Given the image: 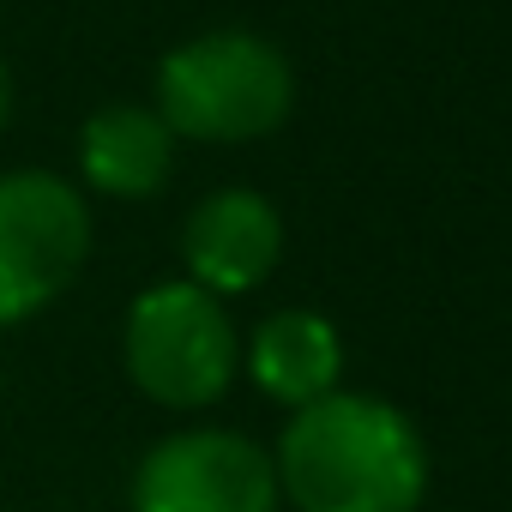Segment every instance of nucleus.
Returning a JSON list of instances; mask_svg holds the SVG:
<instances>
[{
    "instance_id": "7",
    "label": "nucleus",
    "mask_w": 512,
    "mask_h": 512,
    "mask_svg": "<svg viewBox=\"0 0 512 512\" xmlns=\"http://www.w3.org/2000/svg\"><path fill=\"white\" fill-rule=\"evenodd\" d=\"M175 133L151 103H103L85 115L73 145V181L97 199H157L175 175Z\"/></svg>"
},
{
    "instance_id": "6",
    "label": "nucleus",
    "mask_w": 512,
    "mask_h": 512,
    "mask_svg": "<svg viewBox=\"0 0 512 512\" xmlns=\"http://www.w3.org/2000/svg\"><path fill=\"white\" fill-rule=\"evenodd\" d=\"M181 278H193L211 296H247L260 290L284 260V217L253 187H217L181 217Z\"/></svg>"
},
{
    "instance_id": "8",
    "label": "nucleus",
    "mask_w": 512,
    "mask_h": 512,
    "mask_svg": "<svg viewBox=\"0 0 512 512\" xmlns=\"http://www.w3.org/2000/svg\"><path fill=\"white\" fill-rule=\"evenodd\" d=\"M241 374L260 386L272 404L302 410L326 392H338L344 380V338L326 314L314 308H278L241 344Z\"/></svg>"
},
{
    "instance_id": "3",
    "label": "nucleus",
    "mask_w": 512,
    "mask_h": 512,
    "mask_svg": "<svg viewBox=\"0 0 512 512\" xmlns=\"http://www.w3.org/2000/svg\"><path fill=\"white\" fill-rule=\"evenodd\" d=\"M121 368L145 404L193 416L235 386L241 332L223 296L199 290L193 278H163L145 284L121 314Z\"/></svg>"
},
{
    "instance_id": "2",
    "label": "nucleus",
    "mask_w": 512,
    "mask_h": 512,
    "mask_svg": "<svg viewBox=\"0 0 512 512\" xmlns=\"http://www.w3.org/2000/svg\"><path fill=\"white\" fill-rule=\"evenodd\" d=\"M151 109L175 139L193 145H253L272 139L296 109V67L260 31H199L157 61Z\"/></svg>"
},
{
    "instance_id": "5",
    "label": "nucleus",
    "mask_w": 512,
    "mask_h": 512,
    "mask_svg": "<svg viewBox=\"0 0 512 512\" xmlns=\"http://www.w3.org/2000/svg\"><path fill=\"white\" fill-rule=\"evenodd\" d=\"M127 512H284V494L260 440L193 422L139 452Z\"/></svg>"
},
{
    "instance_id": "9",
    "label": "nucleus",
    "mask_w": 512,
    "mask_h": 512,
    "mask_svg": "<svg viewBox=\"0 0 512 512\" xmlns=\"http://www.w3.org/2000/svg\"><path fill=\"white\" fill-rule=\"evenodd\" d=\"M13 115H19V73H13V61H7V49H0V139H7V127H13Z\"/></svg>"
},
{
    "instance_id": "1",
    "label": "nucleus",
    "mask_w": 512,
    "mask_h": 512,
    "mask_svg": "<svg viewBox=\"0 0 512 512\" xmlns=\"http://www.w3.org/2000/svg\"><path fill=\"white\" fill-rule=\"evenodd\" d=\"M272 470L296 512H416L428 494V446L416 422L398 404L344 386L290 410Z\"/></svg>"
},
{
    "instance_id": "4",
    "label": "nucleus",
    "mask_w": 512,
    "mask_h": 512,
    "mask_svg": "<svg viewBox=\"0 0 512 512\" xmlns=\"http://www.w3.org/2000/svg\"><path fill=\"white\" fill-rule=\"evenodd\" d=\"M91 241V193L73 175L49 163L0 169V332L43 320L85 278Z\"/></svg>"
}]
</instances>
